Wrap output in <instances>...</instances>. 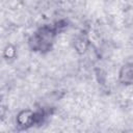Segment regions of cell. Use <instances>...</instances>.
<instances>
[{"mask_svg": "<svg viewBox=\"0 0 133 133\" xmlns=\"http://www.w3.org/2000/svg\"><path fill=\"white\" fill-rule=\"evenodd\" d=\"M57 35V28L45 25L38 28L29 38V47L32 51L48 52L52 49L55 37Z\"/></svg>", "mask_w": 133, "mask_h": 133, "instance_id": "obj_1", "label": "cell"}, {"mask_svg": "<svg viewBox=\"0 0 133 133\" xmlns=\"http://www.w3.org/2000/svg\"><path fill=\"white\" fill-rule=\"evenodd\" d=\"M119 80L123 84L131 85L132 80H133V69H132V63H126L125 65L122 66L119 71Z\"/></svg>", "mask_w": 133, "mask_h": 133, "instance_id": "obj_2", "label": "cell"}]
</instances>
